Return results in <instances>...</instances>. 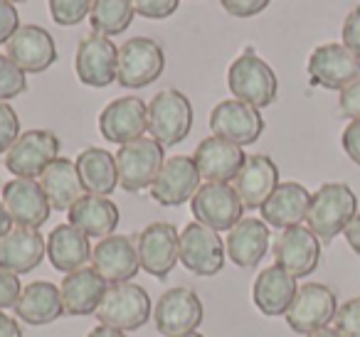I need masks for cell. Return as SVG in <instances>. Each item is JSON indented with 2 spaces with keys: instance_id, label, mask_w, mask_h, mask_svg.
Returning a JSON list of instances; mask_svg holds the SVG:
<instances>
[{
  "instance_id": "6da1fadb",
  "label": "cell",
  "mask_w": 360,
  "mask_h": 337,
  "mask_svg": "<svg viewBox=\"0 0 360 337\" xmlns=\"http://www.w3.org/2000/svg\"><path fill=\"white\" fill-rule=\"evenodd\" d=\"M355 214H358V197L353 190L345 183H326L311 194L306 227L319 237V242L328 244L345 232Z\"/></svg>"
},
{
  "instance_id": "7a4b0ae2",
  "label": "cell",
  "mask_w": 360,
  "mask_h": 337,
  "mask_svg": "<svg viewBox=\"0 0 360 337\" xmlns=\"http://www.w3.org/2000/svg\"><path fill=\"white\" fill-rule=\"evenodd\" d=\"M227 86L237 101H245L255 109L271 106L279 94V79H276L274 70L262 57H257L252 47L230 65Z\"/></svg>"
},
{
  "instance_id": "3957f363",
  "label": "cell",
  "mask_w": 360,
  "mask_h": 337,
  "mask_svg": "<svg viewBox=\"0 0 360 337\" xmlns=\"http://www.w3.org/2000/svg\"><path fill=\"white\" fill-rule=\"evenodd\" d=\"M193 104L183 91L163 89L150 99L148 104V133L158 140L163 148L178 145L191 136L193 131Z\"/></svg>"
},
{
  "instance_id": "277c9868",
  "label": "cell",
  "mask_w": 360,
  "mask_h": 337,
  "mask_svg": "<svg viewBox=\"0 0 360 337\" xmlns=\"http://www.w3.org/2000/svg\"><path fill=\"white\" fill-rule=\"evenodd\" d=\"M96 317L101 320V325L121 332L141 330L153 317V303L148 291L139 283H116L109 286Z\"/></svg>"
},
{
  "instance_id": "5b68a950",
  "label": "cell",
  "mask_w": 360,
  "mask_h": 337,
  "mask_svg": "<svg viewBox=\"0 0 360 337\" xmlns=\"http://www.w3.org/2000/svg\"><path fill=\"white\" fill-rule=\"evenodd\" d=\"M165 70L163 47L150 37H131L119 47L116 81L124 89H146L160 79Z\"/></svg>"
},
{
  "instance_id": "8992f818",
  "label": "cell",
  "mask_w": 360,
  "mask_h": 337,
  "mask_svg": "<svg viewBox=\"0 0 360 337\" xmlns=\"http://www.w3.org/2000/svg\"><path fill=\"white\" fill-rule=\"evenodd\" d=\"M191 212L198 224L212 232H230L245 214L240 194L230 183H205L191 199Z\"/></svg>"
},
{
  "instance_id": "52a82bcc",
  "label": "cell",
  "mask_w": 360,
  "mask_h": 337,
  "mask_svg": "<svg viewBox=\"0 0 360 337\" xmlns=\"http://www.w3.org/2000/svg\"><path fill=\"white\" fill-rule=\"evenodd\" d=\"M60 138L47 128H32L18 136L13 148L6 153V168L15 178L35 180L60 158Z\"/></svg>"
},
{
  "instance_id": "ba28073f",
  "label": "cell",
  "mask_w": 360,
  "mask_h": 337,
  "mask_svg": "<svg viewBox=\"0 0 360 337\" xmlns=\"http://www.w3.org/2000/svg\"><path fill=\"white\" fill-rule=\"evenodd\" d=\"M202 317H205V308H202L200 296L193 288L178 286L165 291L155 300L150 320L155 322V330L163 337H178L186 332H195Z\"/></svg>"
},
{
  "instance_id": "9c48e42d",
  "label": "cell",
  "mask_w": 360,
  "mask_h": 337,
  "mask_svg": "<svg viewBox=\"0 0 360 337\" xmlns=\"http://www.w3.org/2000/svg\"><path fill=\"white\" fill-rule=\"evenodd\" d=\"M165 163L163 145L153 138H139L116 150L119 185L126 192H141L150 187Z\"/></svg>"
},
{
  "instance_id": "30bf717a",
  "label": "cell",
  "mask_w": 360,
  "mask_h": 337,
  "mask_svg": "<svg viewBox=\"0 0 360 337\" xmlns=\"http://www.w3.org/2000/svg\"><path fill=\"white\" fill-rule=\"evenodd\" d=\"M335 312H338V298L333 288L323 283H304L284 317L294 332L311 335V332L328 327L335 320Z\"/></svg>"
},
{
  "instance_id": "8fae6325",
  "label": "cell",
  "mask_w": 360,
  "mask_h": 337,
  "mask_svg": "<svg viewBox=\"0 0 360 337\" xmlns=\"http://www.w3.org/2000/svg\"><path fill=\"white\" fill-rule=\"evenodd\" d=\"M119 70V47L111 42V37L91 32L82 37L75 55L77 79L91 89H104L116 81Z\"/></svg>"
},
{
  "instance_id": "7c38bea8",
  "label": "cell",
  "mask_w": 360,
  "mask_h": 337,
  "mask_svg": "<svg viewBox=\"0 0 360 337\" xmlns=\"http://www.w3.org/2000/svg\"><path fill=\"white\" fill-rule=\"evenodd\" d=\"M225 242L220 234L191 222L180 232V263L195 276H215L225 266Z\"/></svg>"
},
{
  "instance_id": "4fadbf2b",
  "label": "cell",
  "mask_w": 360,
  "mask_h": 337,
  "mask_svg": "<svg viewBox=\"0 0 360 337\" xmlns=\"http://www.w3.org/2000/svg\"><path fill=\"white\" fill-rule=\"evenodd\" d=\"M136 249H139L141 268L163 281L180 261V234L173 224L153 222L139 234Z\"/></svg>"
},
{
  "instance_id": "5bb4252c",
  "label": "cell",
  "mask_w": 360,
  "mask_h": 337,
  "mask_svg": "<svg viewBox=\"0 0 360 337\" xmlns=\"http://www.w3.org/2000/svg\"><path fill=\"white\" fill-rule=\"evenodd\" d=\"M200 180L198 165L191 155H173L165 160L155 183L150 185V199L160 207H180L195 197Z\"/></svg>"
},
{
  "instance_id": "9a60e30c",
  "label": "cell",
  "mask_w": 360,
  "mask_h": 337,
  "mask_svg": "<svg viewBox=\"0 0 360 337\" xmlns=\"http://www.w3.org/2000/svg\"><path fill=\"white\" fill-rule=\"evenodd\" d=\"M210 131L217 138L235 145H252L264 133V119L259 109L237 99H225L210 111Z\"/></svg>"
},
{
  "instance_id": "2e32d148",
  "label": "cell",
  "mask_w": 360,
  "mask_h": 337,
  "mask_svg": "<svg viewBox=\"0 0 360 337\" xmlns=\"http://www.w3.org/2000/svg\"><path fill=\"white\" fill-rule=\"evenodd\" d=\"M91 268L109 286L131 283L141 271L136 242L126 234H111V237L96 242V246L91 249Z\"/></svg>"
},
{
  "instance_id": "e0dca14e",
  "label": "cell",
  "mask_w": 360,
  "mask_h": 337,
  "mask_svg": "<svg viewBox=\"0 0 360 337\" xmlns=\"http://www.w3.org/2000/svg\"><path fill=\"white\" fill-rule=\"evenodd\" d=\"M360 77V60L338 42L319 45L309 57L311 84L330 91H343Z\"/></svg>"
},
{
  "instance_id": "ac0fdd59",
  "label": "cell",
  "mask_w": 360,
  "mask_h": 337,
  "mask_svg": "<svg viewBox=\"0 0 360 337\" xmlns=\"http://www.w3.org/2000/svg\"><path fill=\"white\" fill-rule=\"evenodd\" d=\"M99 131L109 143H134L148 131V104L139 96H121L99 114Z\"/></svg>"
},
{
  "instance_id": "d6986e66",
  "label": "cell",
  "mask_w": 360,
  "mask_h": 337,
  "mask_svg": "<svg viewBox=\"0 0 360 337\" xmlns=\"http://www.w3.org/2000/svg\"><path fill=\"white\" fill-rule=\"evenodd\" d=\"M274 261L294 278H306L319 268L321 242L309 227H291L279 234L274 244Z\"/></svg>"
},
{
  "instance_id": "ffe728a7",
  "label": "cell",
  "mask_w": 360,
  "mask_h": 337,
  "mask_svg": "<svg viewBox=\"0 0 360 337\" xmlns=\"http://www.w3.org/2000/svg\"><path fill=\"white\" fill-rule=\"evenodd\" d=\"M3 207L8 209L13 224L27 229H40L52 212L40 183L27 178H15L3 187Z\"/></svg>"
},
{
  "instance_id": "44dd1931",
  "label": "cell",
  "mask_w": 360,
  "mask_h": 337,
  "mask_svg": "<svg viewBox=\"0 0 360 337\" xmlns=\"http://www.w3.org/2000/svg\"><path fill=\"white\" fill-rule=\"evenodd\" d=\"M6 55L25 74H42L57 62V45L45 27L20 25V30L8 40Z\"/></svg>"
},
{
  "instance_id": "7402d4cb",
  "label": "cell",
  "mask_w": 360,
  "mask_h": 337,
  "mask_svg": "<svg viewBox=\"0 0 360 337\" xmlns=\"http://www.w3.org/2000/svg\"><path fill=\"white\" fill-rule=\"evenodd\" d=\"M198 165V173L205 183H232L240 175L247 155L242 145H235L225 138H202L193 155Z\"/></svg>"
},
{
  "instance_id": "603a6c76",
  "label": "cell",
  "mask_w": 360,
  "mask_h": 337,
  "mask_svg": "<svg viewBox=\"0 0 360 337\" xmlns=\"http://www.w3.org/2000/svg\"><path fill=\"white\" fill-rule=\"evenodd\" d=\"M47 256V239L40 229L13 227L0 239V268H8L15 276L35 271Z\"/></svg>"
},
{
  "instance_id": "cb8c5ba5",
  "label": "cell",
  "mask_w": 360,
  "mask_h": 337,
  "mask_svg": "<svg viewBox=\"0 0 360 337\" xmlns=\"http://www.w3.org/2000/svg\"><path fill=\"white\" fill-rule=\"evenodd\" d=\"M109 283L99 276L91 266L77 268V271L67 273L65 281L60 283V296L65 315L84 317L99 310L101 300H104Z\"/></svg>"
},
{
  "instance_id": "d4e9b609",
  "label": "cell",
  "mask_w": 360,
  "mask_h": 337,
  "mask_svg": "<svg viewBox=\"0 0 360 337\" xmlns=\"http://www.w3.org/2000/svg\"><path fill=\"white\" fill-rule=\"evenodd\" d=\"M279 187V168L269 155H247L240 175L235 178V190L245 209H262L269 194Z\"/></svg>"
},
{
  "instance_id": "484cf974",
  "label": "cell",
  "mask_w": 360,
  "mask_h": 337,
  "mask_svg": "<svg viewBox=\"0 0 360 337\" xmlns=\"http://www.w3.org/2000/svg\"><path fill=\"white\" fill-rule=\"evenodd\" d=\"M269 224L257 217L240 219L225 239V251L235 266L255 268L269 251Z\"/></svg>"
},
{
  "instance_id": "4316f807",
  "label": "cell",
  "mask_w": 360,
  "mask_h": 337,
  "mask_svg": "<svg viewBox=\"0 0 360 337\" xmlns=\"http://www.w3.org/2000/svg\"><path fill=\"white\" fill-rule=\"evenodd\" d=\"M311 204V192L301 183H279V187L269 194L264 204H262V222H266L274 229H291L306 222Z\"/></svg>"
},
{
  "instance_id": "83f0119b",
  "label": "cell",
  "mask_w": 360,
  "mask_h": 337,
  "mask_svg": "<svg viewBox=\"0 0 360 337\" xmlns=\"http://www.w3.org/2000/svg\"><path fill=\"white\" fill-rule=\"evenodd\" d=\"M296 293H299L296 278L274 263V266L264 268V271L255 278L252 300H255L259 312H264L266 317H279V315H286V310H289L291 303H294Z\"/></svg>"
},
{
  "instance_id": "f1b7e54d",
  "label": "cell",
  "mask_w": 360,
  "mask_h": 337,
  "mask_svg": "<svg viewBox=\"0 0 360 337\" xmlns=\"http://www.w3.org/2000/svg\"><path fill=\"white\" fill-rule=\"evenodd\" d=\"M119 207L109 197L99 194H82L70 209H67V222L72 227L82 229L89 239H106L119 227Z\"/></svg>"
},
{
  "instance_id": "f546056e",
  "label": "cell",
  "mask_w": 360,
  "mask_h": 337,
  "mask_svg": "<svg viewBox=\"0 0 360 337\" xmlns=\"http://www.w3.org/2000/svg\"><path fill=\"white\" fill-rule=\"evenodd\" d=\"M47 258L52 268L60 273H72L77 268H84L91 261V242L82 229L67 224H57L47 237Z\"/></svg>"
},
{
  "instance_id": "4dcf8cb0",
  "label": "cell",
  "mask_w": 360,
  "mask_h": 337,
  "mask_svg": "<svg viewBox=\"0 0 360 337\" xmlns=\"http://www.w3.org/2000/svg\"><path fill=\"white\" fill-rule=\"evenodd\" d=\"M15 315L27 325H50V322L60 320L65 315L60 288L50 281H32L30 286L22 288Z\"/></svg>"
},
{
  "instance_id": "1f68e13d",
  "label": "cell",
  "mask_w": 360,
  "mask_h": 337,
  "mask_svg": "<svg viewBox=\"0 0 360 337\" xmlns=\"http://www.w3.org/2000/svg\"><path fill=\"white\" fill-rule=\"evenodd\" d=\"M40 187L45 190L50 207L57 212H67L82 194H86L75 160L62 158V155L40 175Z\"/></svg>"
},
{
  "instance_id": "d6a6232c",
  "label": "cell",
  "mask_w": 360,
  "mask_h": 337,
  "mask_svg": "<svg viewBox=\"0 0 360 337\" xmlns=\"http://www.w3.org/2000/svg\"><path fill=\"white\" fill-rule=\"evenodd\" d=\"M77 173L84 185L86 194H99L109 197L119 185V168H116V155L104 148H84L77 155Z\"/></svg>"
},
{
  "instance_id": "836d02e7",
  "label": "cell",
  "mask_w": 360,
  "mask_h": 337,
  "mask_svg": "<svg viewBox=\"0 0 360 337\" xmlns=\"http://www.w3.org/2000/svg\"><path fill=\"white\" fill-rule=\"evenodd\" d=\"M134 0H91L89 20L99 35H121L134 22Z\"/></svg>"
},
{
  "instance_id": "e575fe53",
  "label": "cell",
  "mask_w": 360,
  "mask_h": 337,
  "mask_svg": "<svg viewBox=\"0 0 360 337\" xmlns=\"http://www.w3.org/2000/svg\"><path fill=\"white\" fill-rule=\"evenodd\" d=\"M27 77L8 55H0V101H11L25 94Z\"/></svg>"
},
{
  "instance_id": "d590c367",
  "label": "cell",
  "mask_w": 360,
  "mask_h": 337,
  "mask_svg": "<svg viewBox=\"0 0 360 337\" xmlns=\"http://www.w3.org/2000/svg\"><path fill=\"white\" fill-rule=\"evenodd\" d=\"M91 11V0H50V15L57 25H79Z\"/></svg>"
},
{
  "instance_id": "8d00e7d4",
  "label": "cell",
  "mask_w": 360,
  "mask_h": 337,
  "mask_svg": "<svg viewBox=\"0 0 360 337\" xmlns=\"http://www.w3.org/2000/svg\"><path fill=\"white\" fill-rule=\"evenodd\" d=\"M20 136V119L18 111L8 101H0V155H6Z\"/></svg>"
},
{
  "instance_id": "74e56055",
  "label": "cell",
  "mask_w": 360,
  "mask_h": 337,
  "mask_svg": "<svg viewBox=\"0 0 360 337\" xmlns=\"http://www.w3.org/2000/svg\"><path fill=\"white\" fill-rule=\"evenodd\" d=\"M335 330L343 337H360V298H350L335 312Z\"/></svg>"
},
{
  "instance_id": "f35d334b",
  "label": "cell",
  "mask_w": 360,
  "mask_h": 337,
  "mask_svg": "<svg viewBox=\"0 0 360 337\" xmlns=\"http://www.w3.org/2000/svg\"><path fill=\"white\" fill-rule=\"evenodd\" d=\"M180 0H134L136 15L148 20H165L178 11Z\"/></svg>"
},
{
  "instance_id": "ab89813d",
  "label": "cell",
  "mask_w": 360,
  "mask_h": 337,
  "mask_svg": "<svg viewBox=\"0 0 360 337\" xmlns=\"http://www.w3.org/2000/svg\"><path fill=\"white\" fill-rule=\"evenodd\" d=\"M22 283L15 273H11L8 268H0V310L6 308H15L20 300Z\"/></svg>"
},
{
  "instance_id": "60d3db41",
  "label": "cell",
  "mask_w": 360,
  "mask_h": 337,
  "mask_svg": "<svg viewBox=\"0 0 360 337\" xmlns=\"http://www.w3.org/2000/svg\"><path fill=\"white\" fill-rule=\"evenodd\" d=\"M343 47L350 50L360 60V6H355L353 11L345 15L343 20Z\"/></svg>"
},
{
  "instance_id": "b9f144b4",
  "label": "cell",
  "mask_w": 360,
  "mask_h": 337,
  "mask_svg": "<svg viewBox=\"0 0 360 337\" xmlns=\"http://www.w3.org/2000/svg\"><path fill=\"white\" fill-rule=\"evenodd\" d=\"M20 30V15L18 8L8 0H0V45H8L15 32Z\"/></svg>"
},
{
  "instance_id": "7bdbcfd3",
  "label": "cell",
  "mask_w": 360,
  "mask_h": 337,
  "mask_svg": "<svg viewBox=\"0 0 360 337\" xmlns=\"http://www.w3.org/2000/svg\"><path fill=\"white\" fill-rule=\"evenodd\" d=\"M269 3L271 0H220V6L232 18H255L259 13H264V8Z\"/></svg>"
},
{
  "instance_id": "ee69618b",
  "label": "cell",
  "mask_w": 360,
  "mask_h": 337,
  "mask_svg": "<svg viewBox=\"0 0 360 337\" xmlns=\"http://www.w3.org/2000/svg\"><path fill=\"white\" fill-rule=\"evenodd\" d=\"M338 106H340V114L350 121H360V77L348 84L343 91H340V99H338Z\"/></svg>"
},
{
  "instance_id": "f6af8a7d",
  "label": "cell",
  "mask_w": 360,
  "mask_h": 337,
  "mask_svg": "<svg viewBox=\"0 0 360 337\" xmlns=\"http://www.w3.org/2000/svg\"><path fill=\"white\" fill-rule=\"evenodd\" d=\"M340 143H343V150L355 165H360V121H350L345 126L343 136H340Z\"/></svg>"
},
{
  "instance_id": "bcb514c9",
  "label": "cell",
  "mask_w": 360,
  "mask_h": 337,
  "mask_svg": "<svg viewBox=\"0 0 360 337\" xmlns=\"http://www.w3.org/2000/svg\"><path fill=\"white\" fill-rule=\"evenodd\" d=\"M343 234H345V242H348V246L353 249V251L360 256V212L355 214L353 222H350L348 227H345Z\"/></svg>"
},
{
  "instance_id": "7dc6e473",
  "label": "cell",
  "mask_w": 360,
  "mask_h": 337,
  "mask_svg": "<svg viewBox=\"0 0 360 337\" xmlns=\"http://www.w3.org/2000/svg\"><path fill=\"white\" fill-rule=\"evenodd\" d=\"M0 337H22V327L18 325L15 317L0 312Z\"/></svg>"
},
{
  "instance_id": "c3c4849f",
  "label": "cell",
  "mask_w": 360,
  "mask_h": 337,
  "mask_svg": "<svg viewBox=\"0 0 360 337\" xmlns=\"http://www.w3.org/2000/svg\"><path fill=\"white\" fill-rule=\"evenodd\" d=\"M86 337H126V332L114 330V327H109V325H96Z\"/></svg>"
},
{
  "instance_id": "681fc988",
  "label": "cell",
  "mask_w": 360,
  "mask_h": 337,
  "mask_svg": "<svg viewBox=\"0 0 360 337\" xmlns=\"http://www.w3.org/2000/svg\"><path fill=\"white\" fill-rule=\"evenodd\" d=\"M11 229H13V219H11V214H8V209L3 207V202H0V239L6 237Z\"/></svg>"
},
{
  "instance_id": "f907efd6",
  "label": "cell",
  "mask_w": 360,
  "mask_h": 337,
  "mask_svg": "<svg viewBox=\"0 0 360 337\" xmlns=\"http://www.w3.org/2000/svg\"><path fill=\"white\" fill-rule=\"evenodd\" d=\"M306 337H343V335H340L335 327H323V330H316V332H311V335H306Z\"/></svg>"
},
{
  "instance_id": "816d5d0a",
  "label": "cell",
  "mask_w": 360,
  "mask_h": 337,
  "mask_svg": "<svg viewBox=\"0 0 360 337\" xmlns=\"http://www.w3.org/2000/svg\"><path fill=\"white\" fill-rule=\"evenodd\" d=\"M178 337H202V335L195 330V332H186V335H178Z\"/></svg>"
},
{
  "instance_id": "f5cc1de1",
  "label": "cell",
  "mask_w": 360,
  "mask_h": 337,
  "mask_svg": "<svg viewBox=\"0 0 360 337\" xmlns=\"http://www.w3.org/2000/svg\"><path fill=\"white\" fill-rule=\"evenodd\" d=\"M8 3H13V6H18V3H25V0H8Z\"/></svg>"
}]
</instances>
